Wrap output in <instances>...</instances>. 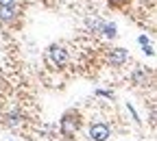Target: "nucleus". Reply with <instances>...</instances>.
<instances>
[{
    "mask_svg": "<svg viewBox=\"0 0 157 141\" xmlns=\"http://www.w3.org/2000/svg\"><path fill=\"white\" fill-rule=\"evenodd\" d=\"M101 31H103V35H105V37H111V39H116V37H118V33H116V26H113V24H103V26H101Z\"/></svg>",
    "mask_w": 157,
    "mask_h": 141,
    "instance_id": "nucleus-7",
    "label": "nucleus"
},
{
    "mask_svg": "<svg viewBox=\"0 0 157 141\" xmlns=\"http://www.w3.org/2000/svg\"><path fill=\"white\" fill-rule=\"evenodd\" d=\"M107 2H109L113 9H122V7H127V5H129V0H107Z\"/></svg>",
    "mask_w": 157,
    "mask_h": 141,
    "instance_id": "nucleus-8",
    "label": "nucleus"
},
{
    "mask_svg": "<svg viewBox=\"0 0 157 141\" xmlns=\"http://www.w3.org/2000/svg\"><path fill=\"white\" fill-rule=\"evenodd\" d=\"M17 9L15 7H0V22H7V24H13L17 20Z\"/></svg>",
    "mask_w": 157,
    "mask_h": 141,
    "instance_id": "nucleus-5",
    "label": "nucleus"
},
{
    "mask_svg": "<svg viewBox=\"0 0 157 141\" xmlns=\"http://www.w3.org/2000/svg\"><path fill=\"white\" fill-rule=\"evenodd\" d=\"M109 135H111V130H109V126L103 124V122H96V124L90 126V137H92L94 141H107Z\"/></svg>",
    "mask_w": 157,
    "mask_h": 141,
    "instance_id": "nucleus-3",
    "label": "nucleus"
},
{
    "mask_svg": "<svg viewBox=\"0 0 157 141\" xmlns=\"http://www.w3.org/2000/svg\"><path fill=\"white\" fill-rule=\"evenodd\" d=\"M17 0H0V7H15Z\"/></svg>",
    "mask_w": 157,
    "mask_h": 141,
    "instance_id": "nucleus-10",
    "label": "nucleus"
},
{
    "mask_svg": "<svg viewBox=\"0 0 157 141\" xmlns=\"http://www.w3.org/2000/svg\"><path fill=\"white\" fill-rule=\"evenodd\" d=\"M140 44H142V46H148V39H146V37H144V35H142V37H140Z\"/></svg>",
    "mask_w": 157,
    "mask_h": 141,
    "instance_id": "nucleus-11",
    "label": "nucleus"
},
{
    "mask_svg": "<svg viewBox=\"0 0 157 141\" xmlns=\"http://www.w3.org/2000/svg\"><path fill=\"white\" fill-rule=\"evenodd\" d=\"M46 61H48L52 67H63V65L68 63V50H66L63 46H59V44L50 46V48L46 50Z\"/></svg>",
    "mask_w": 157,
    "mask_h": 141,
    "instance_id": "nucleus-2",
    "label": "nucleus"
},
{
    "mask_svg": "<svg viewBox=\"0 0 157 141\" xmlns=\"http://www.w3.org/2000/svg\"><path fill=\"white\" fill-rule=\"evenodd\" d=\"M59 128H61V135H63V137L72 139V137L76 135V130L81 128V115H78L76 111H68V113H63Z\"/></svg>",
    "mask_w": 157,
    "mask_h": 141,
    "instance_id": "nucleus-1",
    "label": "nucleus"
},
{
    "mask_svg": "<svg viewBox=\"0 0 157 141\" xmlns=\"http://www.w3.org/2000/svg\"><path fill=\"white\" fill-rule=\"evenodd\" d=\"M144 78H146V74H144V72H135V74H133V80H135L137 85H142V80H144Z\"/></svg>",
    "mask_w": 157,
    "mask_h": 141,
    "instance_id": "nucleus-9",
    "label": "nucleus"
},
{
    "mask_svg": "<svg viewBox=\"0 0 157 141\" xmlns=\"http://www.w3.org/2000/svg\"><path fill=\"white\" fill-rule=\"evenodd\" d=\"M127 61H129V52H127L124 48H113V50L109 52V63H111V65L120 67V65H124Z\"/></svg>",
    "mask_w": 157,
    "mask_h": 141,
    "instance_id": "nucleus-4",
    "label": "nucleus"
},
{
    "mask_svg": "<svg viewBox=\"0 0 157 141\" xmlns=\"http://www.w3.org/2000/svg\"><path fill=\"white\" fill-rule=\"evenodd\" d=\"M20 122H22V115H20V113H9V115H5V119H2V124H5L7 128H13V126H17Z\"/></svg>",
    "mask_w": 157,
    "mask_h": 141,
    "instance_id": "nucleus-6",
    "label": "nucleus"
}]
</instances>
